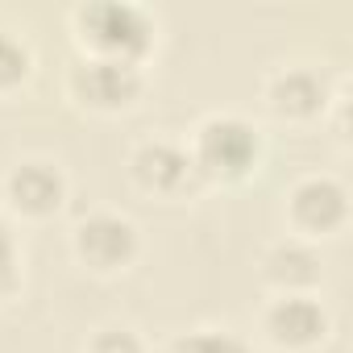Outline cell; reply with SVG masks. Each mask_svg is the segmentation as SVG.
<instances>
[{
	"mask_svg": "<svg viewBox=\"0 0 353 353\" xmlns=\"http://www.w3.org/2000/svg\"><path fill=\"white\" fill-rule=\"evenodd\" d=\"M83 353H150V345L129 324H104L83 341Z\"/></svg>",
	"mask_w": 353,
	"mask_h": 353,
	"instance_id": "14",
	"label": "cell"
},
{
	"mask_svg": "<svg viewBox=\"0 0 353 353\" xmlns=\"http://www.w3.org/2000/svg\"><path fill=\"white\" fill-rule=\"evenodd\" d=\"M125 174H129V188L137 196L158 200V204H183L196 192H204L183 137H170V133L137 137L125 154Z\"/></svg>",
	"mask_w": 353,
	"mask_h": 353,
	"instance_id": "7",
	"label": "cell"
},
{
	"mask_svg": "<svg viewBox=\"0 0 353 353\" xmlns=\"http://www.w3.org/2000/svg\"><path fill=\"white\" fill-rule=\"evenodd\" d=\"M258 336L274 353H320L332 341V307L320 295H266Z\"/></svg>",
	"mask_w": 353,
	"mask_h": 353,
	"instance_id": "8",
	"label": "cell"
},
{
	"mask_svg": "<svg viewBox=\"0 0 353 353\" xmlns=\"http://www.w3.org/2000/svg\"><path fill=\"white\" fill-rule=\"evenodd\" d=\"M67 34L79 59L150 67L162 42V17L141 0H79L67 9Z\"/></svg>",
	"mask_w": 353,
	"mask_h": 353,
	"instance_id": "1",
	"label": "cell"
},
{
	"mask_svg": "<svg viewBox=\"0 0 353 353\" xmlns=\"http://www.w3.org/2000/svg\"><path fill=\"white\" fill-rule=\"evenodd\" d=\"M349 75L332 79V96H328V108H324V129L336 137V145H349Z\"/></svg>",
	"mask_w": 353,
	"mask_h": 353,
	"instance_id": "15",
	"label": "cell"
},
{
	"mask_svg": "<svg viewBox=\"0 0 353 353\" xmlns=\"http://www.w3.org/2000/svg\"><path fill=\"white\" fill-rule=\"evenodd\" d=\"M258 92H262V108L270 121L291 125V129H307V125L324 121L332 79L312 63H279L262 75Z\"/></svg>",
	"mask_w": 353,
	"mask_h": 353,
	"instance_id": "9",
	"label": "cell"
},
{
	"mask_svg": "<svg viewBox=\"0 0 353 353\" xmlns=\"http://www.w3.org/2000/svg\"><path fill=\"white\" fill-rule=\"evenodd\" d=\"M349 216H353V196H349V183L332 170H307L283 192V225H287V237H299V241H332L349 229Z\"/></svg>",
	"mask_w": 353,
	"mask_h": 353,
	"instance_id": "5",
	"label": "cell"
},
{
	"mask_svg": "<svg viewBox=\"0 0 353 353\" xmlns=\"http://www.w3.org/2000/svg\"><path fill=\"white\" fill-rule=\"evenodd\" d=\"M67 250L75 266L88 270L92 279H125L145 254V233L129 212L100 204V208H88L71 225Z\"/></svg>",
	"mask_w": 353,
	"mask_h": 353,
	"instance_id": "3",
	"label": "cell"
},
{
	"mask_svg": "<svg viewBox=\"0 0 353 353\" xmlns=\"http://www.w3.org/2000/svg\"><path fill=\"white\" fill-rule=\"evenodd\" d=\"M63 92L71 108L88 117H129L150 92V71L108 59H71L63 71Z\"/></svg>",
	"mask_w": 353,
	"mask_h": 353,
	"instance_id": "4",
	"label": "cell"
},
{
	"mask_svg": "<svg viewBox=\"0 0 353 353\" xmlns=\"http://www.w3.org/2000/svg\"><path fill=\"white\" fill-rule=\"evenodd\" d=\"M162 353H254L250 336L229 328V324H192L183 332H174Z\"/></svg>",
	"mask_w": 353,
	"mask_h": 353,
	"instance_id": "12",
	"label": "cell"
},
{
	"mask_svg": "<svg viewBox=\"0 0 353 353\" xmlns=\"http://www.w3.org/2000/svg\"><path fill=\"white\" fill-rule=\"evenodd\" d=\"M188 158L196 166L200 188H245L266 162V133L254 117L237 108L204 112L188 137Z\"/></svg>",
	"mask_w": 353,
	"mask_h": 353,
	"instance_id": "2",
	"label": "cell"
},
{
	"mask_svg": "<svg viewBox=\"0 0 353 353\" xmlns=\"http://www.w3.org/2000/svg\"><path fill=\"white\" fill-rule=\"evenodd\" d=\"M34 71H38L34 42L21 30H13V26L0 21V100L26 92L30 79H34Z\"/></svg>",
	"mask_w": 353,
	"mask_h": 353,
	"instance_id": "11",
	"label": "cell"
},
{
	"mask_svg": "<svg viewBox=\"0 0 353 353\" xmlns=\"http://www.w3.org/2000/svg\"><path fill=\"white\" fill-rule=\"evenodd\" d=\"M258 279L266 295H320L324 283V254L299 237H274L258 254Z\"/></svg>",
	"mask_w": 353,
	"mask_h": 353,
	"instance_id": "10",
	"label": "cell"
},
{
	"mask_svg": "<svg viewBox=\"0 0 353 353\" xmlns=\"http://www.w3.org/2000/svg\"><path fill=\"white\" fill-rule=\"evenodd\" d=\"M26 291V245L17 237V225L0 212V312L13 307Z\"/></svg>",
	"mask_w": 353,
	"mask_h": 353,
	"instance_id": "13",
	"label": "cell"
},
{
	"mask_svg": "<svg viewBox=\"0 0 353 353\" xmlns=\"http://www.w3.org/2000/svg\"><path fill=\"white\" fill-rule=\"evenodd\" d=\"M71 200V174L50 154H26L0 174V208L13 225H50Z\"/></svg>",
	"mask_w": 353,
	"mask_h": 353,
	"instance_id": "6",
	"label": "cell"
}]
</instances>
